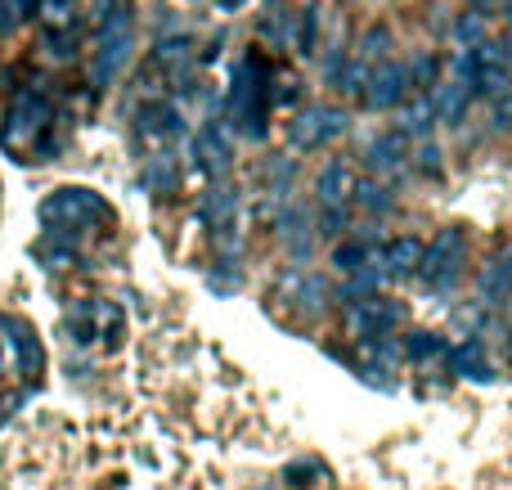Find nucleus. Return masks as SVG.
<instances>
[{
    "mask_svg": "<svg viewBox=\"0 0 512 490\" xmlns=\"http://www.w3.org/2000/svg\"><path fill=\"white\" fill-rule=\"evenodd\" d=\"M131 63V0H99L95 14V81L108 86Z\"/></svg>",
    "mask_w": 512,
    "mask_h": 490,
    "instance_id": "f257e3e1",
    "label": "nucleus"
},
{
    "mask_svg": "<svg viewBox=\"0 0 512 490\" xmlns=\"http://www.w3.org/2000/svg\"><path fill=\"white\" fill-rule=\"evenodd\" d=\"M50 126V104H45L36 90H18L14 104H9V117H5V131H0V140H5L9 153H23L27 144L36 140V135Z\"/></svg>",
    "mask_w": 512,
    "mask_h": 490,
    "instance_id": "f03ea898",
    "label": "nucleus"
},
{
    "mask_svg": "<svg viewBox=\"0 0 512 490\" xmlns=\"http://www.w3.org/2000/svg\"><path fill=\"white\" fill-rule=\"evenodd\" d=\"M41 216L50 225H68V230H77V225H90V221H108V203L99 194H90V189H54L50 198L41 203Z\"/></svg>",
    "mask_w": 512,
    "mask_h": 490,
    "instance_id": "7ed1b4c3",
    "label": "nucleus"
},
{
    "mask_svg": "<svg viewBox=\"0 0 512 490\" xmlns=\"http://www.w3.org/2000/svg\"><path fill=\"white\" fill-rule=\"evenodd\" d=\"M463 252H468L463 230H441L432 239V248H423V257H418V266H414L418 279H427V284H454L463 266Z\"/></svg>",
    "mask_w": 512,
    "mask_h": 490,
    "instance_id": "20e7f679",
    "label": "nucleus"
},
{
    "mask_svg": "<svg viewBox=\"0 0 512 490\" xmlns=\"http://www.w3.org/2000/svg\"><path fill=\"white\" fill-rule=\"evenodd\" d=\"M261 99H265V86H261V63L256 59H243L239 72H234V90H230V108L234 117L243 122L248 135H261Z\"/></svg>",
    "mask_w": 512,
    "mask_h": 490,
    "instance_id": "39448f33",
    "label": "nucleus"
},
{
    "mask_svg": "<svg viewBox=\"0 0 512 490\" xmlns=\"http://www.w3.org/2000/svg\"><path fill=\"white\" fill-rule=\"evenodd\" d=\"M346 131V113L342 108H306V113L297 117V122L288 126V140L292 149H319V144L337 140V135Z\"/></svg>",
    "mask_w": 512,
    "mask_h": 490,
    "instance_id": "423d86ee",
    "label": "nucleus"
},
{
    "mask_svg": "<svg viewBox=\"0 0 512 490\" xmlns=\"http://www.w3.org/2000/svg\"><path fill=\"white\" fill-rule=\"evenodd\" d=\"M409 95V68L405 63H382L364 77V104L369 108H396Z\"/></svg>",
    "mask_w": 512,
    "mask_h": 490,
    "instance_id": "0eeeda50",
    "label": "nucleus"
},
{
    "mask_svg": "<svg viewBox=\"0 0 512 490\" xmlns=\"http://www.w3.org/2000/svg\"><path fill=\"white\" fill-rule=\"evenodd\" d=\"M351 167H346L342 158H333L324 171H319V180H315V194H319V203L324 207H342L346 203V194H351Z\"/></svg>",
    "mask_w": 512,
    "mask_h": 490,
    "instance_id": "6e6552de",
    "label": "nucleus"
},
{
    "mask_svg": "<svg viewBox=\"0 0 512 490\" xmlns=\"http://www.w3.org/2000/svg\"><path fill=\"white\" fill-rule=\"evenodd\" d=\"M194 153H198V162H203L207 171H221V167H230V158H234L230 140H225V135H221V126H216V122H207L203 131H198Z\"/></svg>",
    "mask_w": 512,
    "mask_h": 490,
    "instance_id": "1a4fd4ad",
    "label": "nucleus"
},
{
    "mask_svg": "<svg viewBox=\"0 0 512 490\" xmlns=\"http://www.w3.org/2000/svg\"><path fill=\"white\" fill-rule=\"evenodd\" d=\"M409 153V131H387L369 140V167L373 171H391L400 167V158Z\"/></svg>",
    "mask_w": 512,
    "mask_h": 490,
    "instance_id": "9d476101",
    "label": "nucleus"
},
{
    "mask_svg": "<svg viewBox=\"0 0 512 490\" xmlns=\"http://www.w3.org/2000/svg\"><path fill=\"white\" fill-rule=\"evenodd\" d=\"M0 329L9 333V347H14L23 374H36V369H41V347H36L32 329H27V324H18V320H0Z\"/></svg>",
    "mask_w": 512,
    "mask_h": 490,
    "instance_id": "9b49d317",
    "label": "nucleus"
},
{
    "mask_svg": "<svg viewBox=\"0 0 512 490\" xmlns=\"http://www.w3.org/2000/svg\"><path fill=\"white\" fill-rule=\"evenodd\" d=\"M355 306H360L355 311V329H364L369 338H382L400 320V306H391V302H355Z\"/></svg>",
    "mask_w": 512,
    "mask_h": 490,
    "instance_id": "f8f14e48",
    "label": "nucleus"
},
{
    "mask_svg": "<svg viewBox=\"0 0 512 490\" xmlns=\"http://www.w3.org/2000/svg\"><path fill=\"white\" fill-rule=\"evenodd\" d=\"M378 257L382 252L373 248V243H337L333 266L342 270V275H355V270H364V266H378Z\"/></svg>",
    "mask_w": 512,
    "mask_h": 490,
    "instance_id": "ddd939ff",
    "label": "nucleus"
},
{
    "mask_svg": "<svg viewBox=\"0 0 512 490\" xmlns=\"http://www.w3.org/2000/svg\"><path fill=\"white\" fill-rule=\"evenodd\" d=\"M418 257H423V243L418 239H396L387 252H382V266H387V275H414Z\"/></svg>",
    "mask_w": 512,
    "mask_h": 490,
    "instance_id": "4468645a",
    "label": "nucleus"
},
{
    "mask_svg": "<svg viewBox=\"0 0 512 490\" xmlns=\"http://www.w3.org/2000/svg\"><path fill=\"white\" fill-rule=\"evenodd\" d=\"M450 365L468 378H495L486 365V347H481V342H459V347L450 351Z\"/></svg>",
    "mask_w": 512,
    "mask_h": 490,
    "instance_id": "2eb2a0df",
    "label": "nucleus"
},
{
    "mask_svg": "<svg viewBox=\"0 0 512 490\" xmlns=\"http://www.w3.org/2000/svg\"><path fill=\"white\" fill-rule=\"evenodd\" d=\"M468 104H472V90L463 86L459 77H454L450 86L441 90V99H436V117H445V122H459V117L468 113Z\"/></svg>",
    "mask_w": 512,
    "mask_h": 490,
    "instance_id": "dca6fc26",
    "label": "nucleus"
},
{
    "mask_svg": "<svg viewBox=\"0 0 512 490\" xmlns=\"http://www.w3.org/2000/svg\"><path fill=\"white\" fill-rule=\"evenodd\" d=\"M234 212H239V198H234L230 189H212V194H207V203H203V221H212V225H230V221H234Z\"/></svg>",
    "mask_w": 512,
    "mask_h": 490,
    "instance_id": "f3484780",
    "label": "nucleus"
},
{
    "mask_svg": "<svg viewBox=\"0 0 512 490\" xmlns=\"http://www.w3.org/2000/svg\"><path fill=\"white\" fill-rule=\"evenodd\" d=\"M481 297H512V257L486 266V275H481Z\"/></svg>",
    "mask_w": 512,
    "mask_h": 490,
    "instance_id": "a211bd4d",
    "label": "nucleus"
},
{
    "mask_svg": "<svg viewBox=\"0 0 512 490\" xmlns=\"http://www.w3.org/2000/svg\"><path fill=\"white\" fill-rule=\"evenodd\" d=\"M454 41L459 45H477V41H486V14L481 9H468V14L454 23Z\"/></svg>",
    "mask_w": 512,
    "mask_h": 490,
    "instance_id": "6ab92c4d",
    "label": "nucleus"
},
{
    "mask_svg": "<svg viewBox=\"0 0 512 490\" xmlns=\"http://www.w3.org/2000/svg\"><path fill=\"white\" fill-rule=\"evenodd\" d=\"M387 50H391V27H369L364 41H360V59L373 63V59H382Z\"/></svg>",
    "mask_w": 512,
    "mask_h": 490,
    "instance_id": "aec40b11",
    "label": "nucleus"
},
{
    "mask_svg": "<svg viewBox=\"0 0 512 490\" xmlns=\"http://www.w3.org/2000/svg\"><path fill=\"white\" fill-rule=\"evenodd\" d=\"M355 194H360V207H369V212H391V189L373 185V180H364V185H351Z\"/></svg>",
    "mask_w": 512,
    "mask_h": 490,
    "instance_id": "412c9836",
    "label": "nucleus"
},
{
    "mask_svg": "<svg viewBox=\"0 0 512 490\" xmlns=\"http://www.w3.org/2000/svg\"><path fill=\"white\" fill-rule=\"evenodd\" d=\"M436 72H441V59H436V54H423V59L414 63V72H409V81H414V90H432Z\"/></svg>",
    "mask_w": 512,
    "mask_h": 490,
    "instance_id": "4be33fe9",
    "label": "nucleus"
},
{
    "mask_svg": "<svg viewBox=\"0 0 512 490\" xmlns=\"http://www.w3.org/2000/svg\"><path fill=\"white\" fill-rule=\"evenodd\" d=\"M405 351L414 360H427V356H441V338H436V333H409V342H405Z\"/></svg>",
    "mask_w": 512,
    "mask_h": 490,
    "instance_id": "5701e85b",
    "label": "nucleus"
},
{
    "mask_svg": "<svg viewBox=\"0 0 512 490\" xmlns=\"http://www.w3.org/2000/svg\"><path fill=\"white\" fill-rule=\"evenodd\" d=\"M18 23H23V18H18L14 0H0V36H9V32H14Z\"/></svg>",
    "mask_w": 512,
    "mask_h": 490,
    "instance_id": "b1692460",
    "label": "nucleus"
},
{
    "mask_svg": "<svg viewBox=\"0 0 512 490\" xmlns=\"http://www.w3.org/2000/svg\"><path fill=\"white\" fill-rule=\"evenodd\" d=\"M346 230V212L342 207H324V234H342Z\"/></svg>",
    "mask_w": 512,
    "mask_h": 490,
    "instance_id": "393cba45",
    "label": "nucleus"
},
{
    "mask_svg": "<svg viewBox=\"0 0 512 490\" xmlns=\"http://www.w3.org/2000/svg\"><path fill=\"white\" fill-rule=\"evenodd\" d=\"M495 126H499V131H512V95H504L495 104Z\"/></svg>",
    "mask_w": 512,
    "mask_h": 490,
    "instance_id": "a878e982",
    "label": "nucleus"
},
{
    "mask_svg": "<svg viewBox=\"0 0 512 490\" xmlns=\"http://www.w3.org/2000/svg\"><path fill=\"white\" fill-rule=\"evenodd\" d=\"M14 9H18V18H36L41 14V0H14Z\"/></svg>",
    "mask_w": 512,
    "mask_h": 490,
    "instance_id": "bb28decb",
    "label": "nucleus"
},
{
    "mask_svg": "<svg viewBox=\"0 0 512 490\" xmlns=\"http://www.w3.org/2000/svg\"><path fill=\"white\" fill-rule=\"evenodd\" d=\"M68 5H72V0H41V9H50V14H63Z\"/></svg>",
    "mask_w": 512,
    "mask_h": 490,
    "instance_id": "cd10ccee",
    "label": "nucleus"
},
{
    "mask_svg": "<svg viewBox=\"0 0 512 490\" xmlns=\"http://www.w3.org/2000/svg\"><path fill=\"white\" fill-rule=\"evenodd\" d=\"M499 54H504V63L512 68V27H508V36H504V45H499Z\"/></svg>",
    "mask_w": 512,
    "mask_h": 490,
    "instance_id": "c85d7f7f",
    "label": "nucleus"
},
{
    "mask_svg": "<svg viewBox=\"0 0 512 490\" xmlns=\"http://www.w3.org/2000/svg\"><path fill=\"white\" fill-rule=\"evenodd\" d=\"M472 9H490V0H472Z\"/></svg>",
    "mask_w": 512,
    "mask_h": 490,
    "instance_id": "c756f323",
    "label": "nucleus"
}]
</instances>
